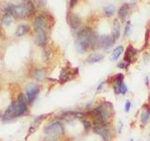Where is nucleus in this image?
<instances>
[{
    "label": "nucleus",
    "mask_w": 150,
    "mask_h": 141,
    "mask_svg": "<svg viewBox=\"0 0 150 141\" xmlns=\"http://www.w3.org/2000/svg\"><path fill=\"white\" fill-rule=\"evenodd\" d=\"M98 36L95 35V33L90 27H86L78 32L77 34V49L79 52L83 53L89 49L96 48Z\"/></svg>",
    "instance_id": "nucleus-1"
},
{
    "label": "nucleus",
    "mask_w": 150,
    "mask_h": 141,
    "mask_svg": "<svg viewBox=\"0 0 150 141\" xmlns=\"http://www.w3.org/2000/svg\"><path fill=\"white\" fill-rule=\"evenodd\" d=\"M35 11L33 4L28 1L25 4H20L13 6L11 5V15L17 18H25L30 16Z\"/></svg>",
    "instance_id": "nucleus-2"
},
{
    "label": "nucleus",
    "mask_w": 150,
    "mask_h": 141,
    "mask_svg": "<svg viewBox=\"0 0 150 141\" xmlns=\"http://www.w3.org/2000/svg\"><path fill=\"white\" fill-rule=\"evenodd\" d=\"M44 133L47 135V136L58 137L65 134V128L60 121H53L45 126Z\"/></svg>",
    "instance_id": "nucleus-3"
},
{
    "label": "nucleus",
    "mask_w": 150,
    "mask_h": 141,
    "mask_svg": "<svg viewBox=\"0 0 150 141\" xmlns=\"http://www.w3.org/2000/svg\"><path fill=\"white\" fill-rule=\"evenodd\" d=\"M27 99L26 96L23 95V93H20L17 97V100L15 102V112L16 117L23 115L27 110Z\"/></svg>",
    "instance_id": "nucleus-4"
},
{
    "label": "nucleus",
    "mask_w": 150,
    "mask_h": 141,
    "mask_svg": "<svg viewBox=\"0 0 150 141\" xmlns=\"http://www.w3.org/2000/svg\"><path fill=\"white\" fill-rule=\"evenodd\" d=\"M115 42V41L114 38H112V36H110V35L98 36L96 47H98V48H103V49H109Z\"/></svg>",
    "instance_id": "nucleus-5"
},
{
    "label": "nucleus",
    "mask_w": 150,
    "mask_h": 141,
    "mask_svg": "<svg viewBox=\"0 0 150 141\" xmlns=\"http://www.w3.org/2000/svg\"><path fill=\"white\" fill-rule=\"evenodd\" d=\"M40 92V86L35 83H30L25 87V94L26 99L29 103H32L37 98L38 94Z\"/></svg>",
    "instance_id": "nucleus-6"
},
{
    "label": "nucleus",
    "mask_w": 150,
    "mask_h": 141,
    "mask_svg": "<svg viewBox=\"0 0 150 141\" xmlns=\"http://www.w3.org/2000/svg\"><path fill=\"white\" fill-rule=\"evenodd\" d=\"M48 27V21L44 15L38 16L34 21V28L37 32L39 31H45Z\"/></svg>",
    "instance_id": "nucleus-7"
},
{
    "label": "nucleus",
    "mask_w": 150,
    "mask_h": 141,
    "mask_svg": "<svg viewBox=\"0 0 150 141\" xmlns=\"http://www.w3.org/2000/svg\"><path fill=\"white\" fill-rule=\"evenodd\" d=\"M68 23L69 26L72 28L73 30H76L81 26V19L79 18L78 15L74 14L72 12H69L68 14Z\"/></svg>",
    "instance_id": "nucleus-8"
},
{
    "label": "nucleus",
    "mask_w": 150,
    "mask_h": 141,
    "mask_svg": "<svg viewBox=\"0 0 150 141\" xmlns=\"http://www.w3.org/2000/svg\"><path fill=\"white\" fill-rule=\"evenodd\" d=\"M137 54V50H136L132 45H129L127 50L125 51L124 56V61L127 63H131L135 60V56Z\"/></svg>",
    "instance_id": "nucleus-9"
},
{
    "label": "nucleus",
    "mask_w": 150,
    "mask_h": 141,
    "mask_svg": "<svg viewBox=\"0 0 150 141\" xmlns=\"http://www.w3.org/2000/svg\"><path fill=\"white\" fill-rule=\"evenodd\" d=\"M36 43L39 46H40V47H43V46L46 45V43H47V34H46V31H39V32H37Z\"/></svg>",
    "instance_id": "nucleus-10"
},
{
    "label": "nucleus",
    "mask_w": 150,
    "mask_h": 141,
    "mask_svg": "<svg viewBox=\"0 0 150 141\" xmlns=\"http://www.w3.org/2000/svg\"><path fill=\"white\" fill-rule=\"evenodd\" d=\"M16 117V112H15V103H12L9 107L6 110L5 114L3 116L4 120H9Z\"/></svg>",
    "instance_id": "nucleus-11"
},
{
    "label": "nucleus",
    "mask_w": 150,
    "mask_h": 141,
    "mask_svg": "<svg viewBox=\"0 0 150 141\" xmlns=\"http://www.w3.org/2000/svg\"><path fill=\"white\" fill-rule=\"evenodd\" d=\"M93 131L95 134L100 135L104 141H108L109 139V134H108L106 127H93Z\"/></svg>",
    "instance_id": "nucleus-12"
},
{
    "label": "nucleus",
    "mask_w": 150,
    "mask_h": 141,
    "mask_svg": "<svg viewBox=\"0 0 150 141\" xmlns=\"http://www.w3.org/2000/svg\"><path fill=\"white\" fill-rule=\"evenodd\" d=\"M72 74H74V73H72L69 70L63 69L62 70H61V73H60L59 80H60L61 82H63V83L68 82V81H69V80L72 78Z\"/></svg>",
    "instance_id": "nucleus-13"
},
{
    "label": "nucleus",
    "mask_w": 150,
    "mask_h": 141,
    "mask_svg": "<svg viewBox=\"0 0 150 141\" xmlns=\"http://www.w3.org/2000/svg\"><path fill=\"white\" fill-rule=\"evenodd\" d=\"M129 6L128 4H124L122 5V7L119 9V11H118V17L121 20V22H125L127 16L129 14Z\"/></svg>",
    "instance_id": "nucleus-14"
},
{
    "label": "nucleus",
    "mask_w": 150,
    "mask_h": 141,
    "mask_svg": "<svg viewBox=\"0 0 150 141\" xmlns=\"http://www.w3.org/2000/svg\"><path fill=\"white\" fill-rule=\"evenodd\" d=\"M33 76L37 81L41 82L46 78V72L43 69H36L33 73Z\"/></svg>",
    "instance_id": "nucleus-15"
},
{
    "label": "nucleus",
    "mask_w": 150,
    "mask_h": 141,
    "mask_svg": "<svg viewBox=\"0 0 150 141\" xmlns=\"http://www.w3.org/2000/svg\"><path fill=\"white\" fill-rule=\"evenodd\" d=\"M112 38L116 41L120 37V23L118 19H115L114 21V30H112Z\"/></svg>",
    "instance_id": "nucleus-16"
},
{
    "label": "nucleus",
    "mask_w": 150,
    "mask_h": 141,
    "mask_svg": "<svg viewBox=\"0 0 150 141\" xmlns=\"http://www.w3.org/2000/svg\"><path fill=\"white\" fill-rule=\"evenodd\" d=\"M28 31V26L25 24H21V25H19L17 26V29L15 31V35L17 37H22L25 34H26Z\"/></svg>",
    "instance_id": "nucleus-17"
},
{
    "label": "nucleus",
    "mask_w": 150,
    "mask_h": 141,
    "mask_svg": "<svg viewBox=\"0 0 150 141\" xmlns=\"http://www.w3.org/2000/svg\"><path fill=\"white\" fill-rule=\"evenodd\" d=\"M124 48L122 46H117L116 48L112 51V53L111 55V60L112 61H115L118 59V58L121 56V54L123 53Z\"/></svg>",
    "instance_id": "nucleus-18"
},
{
    "label": "nucleus",
    "mask_w": 150,
    "mask_h": 141,
    "mask_svg": "<svg viewBox=\"0 0 150 141\" xmlns=\"http://www.w3.org/2000/svg\"><path fill=\"white\" fill-rule=\"evenodd\" d=\"M42 118H44V116H40V117H38L36 118V119L34 120V121L32 122L31 125H30V128H29V133H33V132L35 131V129L38 127V125H39L40 123V121L42 120Z\"/></svg>",
    "instance_id": "nucleus-19"
},
{
    "label": "nucleus",
    "mask_w": 150,
    "mask_h": 141,
    "mask_svg": "<svg viewBox=\"0 0 150 141\" xmlns=\"http://www.w3.org/2000/svg\"><path fill=\"white\" fill-rule=\"evenodd\" d=\"M102 58H103V56H101V55H98V54L92 55L87 58V62L90 63V64L97 63V62H100V60H102Z\"/></svg>",
    "instance_id": "nucleus-20"
},
{
    "label": "nucleus",
    "mask_w": 150,
    "mask_h": 141,
    "mask_svg": "<svg viewBox=\"0 0 150 141\" xmlns=\"http://www.w3.org/2000/svg\"><path fill=\"white\" fill-rule=\"evenodd\" d=\"M150 118V109H145L141 115V121H142L143 124H145L148 121Z\"/></svg>",
    "instance_id": "nucleus-21"
},
{
    "label": "nucleus",
    "mask_w": 150,
    "mask_h": 141,
    "mask_svg": "<svg viewBox=\"0 0 150 141\" xmlns=\"http://www.w3.org/2000/svg\"><path fill=\"white\" fill-rule=\"evenodd\" d=\"M115 6H112V5H109V6H107L104 9L105 14L107 16H112V14L115 13Z\"/></svg>",
    "instance_id": "nucleus-22"
},
{
    "label": "nucleus",
    "mask_w": 150,
    "mask_h": 141,
    "mask_svg": "<svg viewBox=\"0 0 150 141\" xmlns=\"http://www.w3.org/2000/svg\"><path fill=\"white\" fill-rule=\"evenodd\" d=\"M80 120L82 121V123H83V125L84 129H86V130L88 131V130H90L92 128L91 122L89 121V120H87L86 119H83V118H82V119H80Z\"/></svg>",
    "instance_id": "nucleus-23"
},
{
    "label": "nucleus",
    "mask_w": 150,
    "mask_h": 141,
    "mask_svg": "<svg viewBox=\"0 0 150 141\" xmlns=\"http://www.w3.org/2000/svg\"><path fill=\"white\" fill-rule=\"evenodd\" d=\"M115 84H121L123 83L124 80V74L123 73H118L115 76Z\"/></svg>",
    "instance_id": "nucleus-24"
},
{
    "label": "nucleus",
    "mask_w": 150,
    "mask_h": 141,
    "mask_svg": "<svg viewBox=\"0 0 150 141\" xmlns=\"http://www.w3.org/2000/svg\"><path fill=\"white\" fill-rule=\"evenodd\" d=\"M119 90H120V94H122V95H126L127 92H128V87L126 86L124 82L119 84Z\"/></svg>",
    "instance_id": "nucleus-25"
},
{
    "label": "nucleus",
    "mask_w": 150,
    "mask_h": 141,
    "mask_svg": "<svg viewBox=\"0 0 150 141\" xmlns=\"http://www.w3.org/2000/svg\"><path fill=\"white\" fill-rule=\"evenodd\" d=\"M129 31H130V22H128V24H127V26H126V27H125L124 36L126 37V36L129 33Z\"/></svg>",
    "instance_id": "nucleus-26"
},
{
    "label": "nucleus",
    "mask_w": 150,
    "mask_h": 141,
    "mask_svg": "<svg viewBox=\"0 0 150 141\" xmlns=\"http://www.w3.org/2000/svg\"><path fill=\"white\" fill-rule=\"evenodd\" d=\"M129 63H127V62H120L118 65H117V67H118L119 69H128V66H129Z\"/></svg>",
    "instance_id": "nucleus-27"
},
{
    "label": "nucleus",
    "mask_w": 150,
    "mask_h": 141,
    "mask_svg": "<svg viewBox=\"0 0 150 141\" xmlns=\"http://www.w3.org/2000/svg\"><path fill=\"white\" fill-rule=\"evenodd\" d=\"M130 108H131V103H130V101L128 100V101L126 102V103H125V110H126V112H129Z\"/></svg>",
    "instance_id": "nucleus-28"
},
{
    "label": "nucleus",
    "mask_w": 150,
    "mask_h": 141,
    "mask_svg": "<svg viewBox=\"0 0 150 141\" xmlns=\"http://www.w3.org/2000/svg\"><path fill=\"white\" fill-rule=\"evenodd\" d=\"M3 21H4L5 24H6V25H9V24L11 23V17H9L8 15H5V17L3 18Z\"/></svg>",
    "instance_id": "nucleus-29"
},
{
    "label": "nucleus",
    "mask_w": 150,
    "mask_h": 141,
    "mask_svg": "<svg viewBox=\"0 0 150 141\" xmlns=\"http://www.w3.org/2000/svg\"><path fill=\"white\" fill-rule=\"evenodd\" d=\"M43 141H59L57 139V137H52V136H48L46 139H44Z\"/></svg>",
    "instance_id": "nucleus-30"
},
{
    "label": "nucleus",
    "mask_w": 150,
    "mask_h": 141,
    "mask_svg": "<svg viewBox=\"0 0 150 141\" xmlns=\"http://www.w3.org/2000/svg\"><path fill=\"white\" fill-rule=\"evenodd\" d=\"M77 2H78V0H69V5H70V7L71 8H73L75 5L77 4Z\"/></svg>",
    "instance_id": "nucleus-31"
},
{
    "label": "nucleus",
    "mask_w": 150,
    "mask_h": 141,
    "mask_svg": "<svg viewBox=\"0 0 150 141\" xmlns=\"http://www.w3.org/2000/svg\"><path fill=\"white\" fill-rule=\"evenodd\" d=\"M149 35H150V30L147 29L146 32H145V43L148 41V39H149Z\"/></svg>",
    "instance_id": "nucleus-32"
},
{
    "label": "nucleus",
    "mask_w": 150,
    "mask_h": 141,
    "mask_svg": "<svg viewBox=\"0 0 150 141\" xmlns=\"http://www.w3.org/2000/svg\"><path fill=\"white\" fill-rule=\"evenodd\" d=\"M122 128H123V122H122L121 120L118 122V133L120 134L121 131H122Z\"/></svg>",
    "instance_id": "nucleus-33"
},
{
    "label": "nucleus",
    "mask_w": 150,
    "mask_h": 141,
    "mask_svg": "<svg viewBox=\"0 0 150 141\" xmlns=\"http://www.w3.org/2000/svg\"><path fill=\"white\" fill-rule=\"evenodd\" d=\"M104 84H105V82H101L100 85L98 86V88H97V89L98 90H100V89H102V88H103V86H104Z\"/></svg>",
    "instance_id": "nucleus-34"
},
{
    "label": "nucleus",
    "mask_w": 150,
    "mask_h": 141,
    "mask_svg": "<svg viewBox=\"0 0 150 141\" xmlns=\"http://www.w3.org/2000/svg\"><path fill=\"white\" fill-rule=\"evenodd\" d=\"M1 31H2V29H1V26H0V36H1Z\"/></svg>",
    "instance_id": "nucleus-35"
},
{
    "label": "nucleus",
    "mask_w": 150,
    "mask_h": 141,
    "mask_svg": "<svg viewBox=\"0 0 150 141\" xmlns=\"http://www.w3.org/2000/svg\"><path fill=\"white\" fill-rule=\"evenodd\" d=\"M1 116H2V114H1V111H0V119H1Z\"/></svg>",
    "instance_id": "nucleus-36"
},
{
    "label": "nucleus",
    "mask_w": 150,
    "mask_h": 141,
    "mask_svg": "<svg viewBox=\"0 0 150 141\" xmlns=\"http://www.w3.org/2000/svg\"><path fill=\"white\" fill-rule=\"evenodd\" d=\"M129 141H133V139H132V138H130V139H129Z\"/></svg>",
    "instance_id": "nucleus-37"
}]
</instances>
